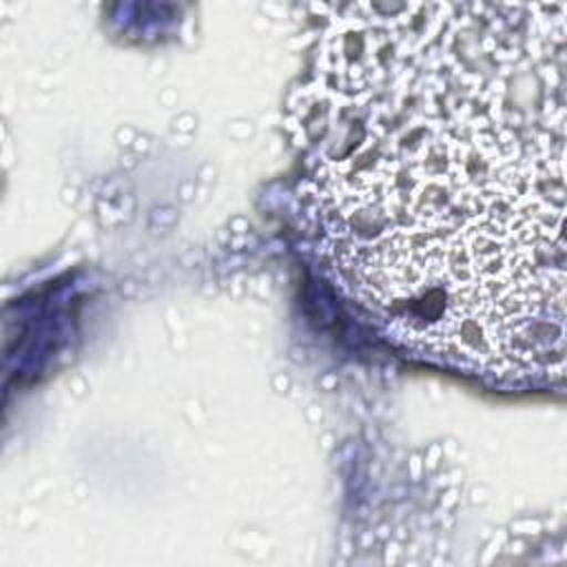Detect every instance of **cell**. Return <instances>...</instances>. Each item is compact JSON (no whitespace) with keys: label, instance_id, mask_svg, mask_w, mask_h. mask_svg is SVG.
Segmentation results:
<instances>
[{"label":"cell","instance_id":"1","mask_svg":"<svg viewBox=\"0 0 567 567\" xmlns=\"http://www.w3.org/2000/svg\"><path fill=\"white\" fill-rule=\"evenodd\" d=\"M319 11L295 109L339 284L423 359L560 381L567 4Z\"/></svg>","mask_w":567,"mask_h":567}]
</instances>
